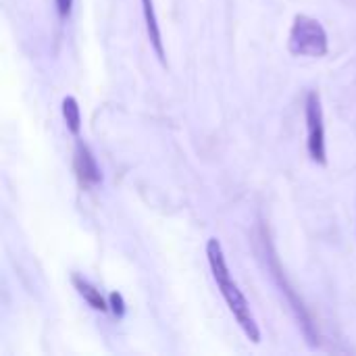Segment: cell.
I'll use <instances>...</instances> for the list:
<instances>
[{
	"label": "cell",
	"mask_w": 356,
	"mask_h": 356,
	"mask_svg": "<svg viewBox=\"0 0 356 356\" xmlns=\"http://www.w3.org/2000/svg\"><path fill=\"white\" fill-rule=\"evenodd\" d=\"M207 259H209L213 277L217 282V288H219L221 296L225 298V302H227L232 315L236 317L238 325L242 327V332L254 344H259L261 342V332H259L257 319H254V315L250 311V305H248L246 296L242 294V290L238 288V284L234 282V277L229 273V267H227V261H225V254H223V248H221L219 240L211 238L207 242Z\"/></svg>",
	"instance_id": "6da1fadb"
},
{
	"label": "cell",
	"mask_w": 356,
	"mask_h": 356,
	"mask_svg": "<svg viewBox=\"0 0 356 356\" xmlns=\"http://www.w3.org/2000/svg\"><path fill=\"white\" fill-rule=\"evenodd\" d=\"M288 48L294 56L321 58L327 54L330 40L323 25L317 19L309 15H296L288 35Z\"/></svg>",
	"instance_id": "7a4b0ae2"
},
{
	"label": "cell",
	"mask_w": 356,
	"mask_h": 356,
	"mask_svg": "<svg viewBox=\"0 0 356 356\" xmlns=\"http://www.w3.org/2000/svg\"><path fill=\"white\" fill-rule=\"evenodd\" d=\"M305 115H307V150L309 156L325 165V123H323V108H321V96L317 92H309L305 102Z\"/></svg>",
	"instance_id": "3957f363"
},
{
	"label": "cell",
	"mask_w": 356,
	"mask_h": 356,
	"mask_svg": "<svg viewBox=\"0 0 356 356\" xmlns=\"http://www.w3.org/2000/svg\"><path fill=\"white\" fill-rule=\"evenodd\" d=\"M75 173H77L81 186H86V188L96 186L102 179L100 169H98V163H96L92 150L86 144H81V142L75 148Z\"/></svg>",
	"instance_id": "277c9868"
},
{
	"label": "cell",
	"mask_w": 356,
	"mask_h": 356,
	"mask_svg": "<svg viewBox=\"0 0 356 356\" xmlns=\"http://www.w3.org/2000/svg\"><path fill=\"white\" fill-rule=\"evenodd\" d=\"M73 286H75V290L79 292V296H81L94 311H100V313L108 311V302L104 300V296L100 294V290H98L96 286H92L88 280H83V277H79V275H73Z\"/></svg>",
	"instance_id": "5b68a950"
},
{
	"label": "cell",
	"mask_w": 356,
	"mask_h": 356,
	"mask_svg": "<svg viewBox=\"0 0 356 356\" xmlns=\"http://www.w3.org/2000/svg\"><path fill=\"white\" fill-rule=\"evenodd\" d=\"M144 4V17H146V27H148V35H150V42L154 46V52L161 60H165V48H163V40H161V29H159V21H156V15H154V6H152V0H142Z\"/></svg>",
	"instance_id": "8992f818"
},
{
	"label": "cell",
	"mask_w": 356,
	"mask_h": 356,
	"mask_svg": "<svg viewBox=\"0 0 356 356\" xmlns=\"http://www.w3.org/2000/svg\"><path fill=\"white\" fill-rule=\"evenodd\" d=\"M63 117L67 121L69 131L73 136H77L79 129H81V111H79V104H77V100L73 96H67L63 100Z\"/></svg>",
	"instance_id": "52a82bcc"
},
{
	"label": "cell",
	"mask_w": 356,
	"mask_h": 356,
	"mask_svg": "<svg viewBox=\"0 0 356 356\" xmlns=\"http://www.w3.org/2000/svg\"><path fill=\"white\" fill-rule=\"evenodd\" d=\"M54 6H56V13L60 19H67L71 15V8H73V0H54Z\"/></svg>",
	"instance_id": "ba28073f"
},
{
	"label": "cell",
	"mask_w": 356,
	"mask_h": 356,
	"mask_svg": "<svg viewBox=\"0 0 356 356\" xmlns=\"http://www.w3.org/2000/svg\"><path fill=\"white\" fill-rule=\"evenodd\" d=\"M111 307H113V313L117 317H123L125 315V302H123L121 294H111Z\"/></svg>",
	"instance_id": "9c48e42d"
}]
</instances>
